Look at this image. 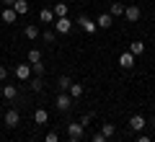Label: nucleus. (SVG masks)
<instances>
[{
  "mask_svg": "<svg viewBox=\"0 0 155 142\" xmlns=\"http://www.w3.org/2000/svg\"><path fill=\"white\" fill-rule=\"evenodd\" d=\"M5 75H8V70H5V67H3V65H0V83L5 80Z\"/></svg>",
  "mask_w": 155,
  "mask_h": 142,
  "instance_id": "c756f323",
  "label": "nucleus"
},
{
  "mask_svg": "<svg viewBox=\"0 0 155 142\" xmlns=\"http://www.w3.org/2000/svg\"><path fill=\"white\" fill-rule=\"evenodd\" d=\"M3 98H5V101H16L18 98V88L16 85H5V88H3Z\"/></svg>",
  "mask_w": 155,
  "mask_h": 142,
  "instance_id": "ddd939ff",
  "label": "nucleus"
},
{
  "mask_svg": "<svg viewBox=\"0 0 155 142\" xmlns=\"http://www.w3.org/2000/svg\"><path fill=\"white\" fill-rule=\"evenodd\" d=\"M54 28H57V34H70L72 31V21L70 18H54Z\"/></svg>",
  "mask_w": 155,
  "mask_h": 142,
  "instance_id": "39448f33",
  "label": "nucleus"
},
{
  "mask_svg": "<svg viewBox=\"0 0 155 142\" xmlns=\"http://www.w3.org/2000/svg\"><path fill=\"white\" fill-rule=\"evenodd\" d=\"M83 91H85V88H83V83H72V85L67 88V93H70L72 98H80V96H83Z\"/></svg>",
  "mask_w": 155,
  "mask_h": 142,
  "instance_id": "2eb2a0df",
  "label": "nucleus"
},
{
  "mask_svg": "<svg viewBox=\"0 0 155 142\" xmlns=\"http://www.w3.org/2000/svg\"><path fill=\"white\" fill-rule=\"evenodd\" d=\"M3 121H5V127L16 129V127L21 124V114H18L16 109H8V111H5V116H3Z\"/></svg>",
  "mask_w": 155,
  "mask_h": 142,
  "instance_id": "f257e3e1",
  "label": "nucleus"
},
{
  "mask_svg": "<svg viewBox=\"0 0 155 142\" xmlns=\"http://www.w3.org/2000/svg\"><path fill=\"white\" fill-rule=\"evenodd\" d=\"M137 142H153V140H150L147 134H140V137H137Z\"/></svg>",
  "mask_w": 155,
  "mask_h": 142,
  "instance_id": "7c9ffc66",
  "label": "nucleus"
},
{
  "mask_svg": "<svg viewBox=\"0 0 155 142\" xmlns=\"http://www.w3.org/2000/svg\"><path fill=\"white\" fill-rule=\"evenodd\" d=\"M111 23H114V16H111V13H101V16L96 18V26L98 28H111Z\"/></svg>",
  "mask_w": 155,
  "mask_h": 142,
  "instance_id": "6e6552de",
  "label": "nucleus"
},
{
  "mask_svg": "<svg viewBox=\"0 0 155 142\" xmlns=\"http://www.w3.org/2000/svg\"><path fill=\"white\" fill-rule=\"evenodd\" d=\"M0 8H3V0H0Z\"/></svg>",
  "mask_w": 155,
  "mask_h": 142,
  "instance_id": "72a5a7b5",
  "label": "nucleus"
},
{
  "mask_svg": "<svg viewBox=\"0 0 155 142\" xmlns=\"http://www.w3.org/2000/svg\"><path fill=\"white\" fill-rule=\"evenodd\" d=\"M67 142H80V140H78V137H70V140H67Z\"/></svg>",
  "mask_w": 155,
  "mask_h": 142,
  "instance_id": "473e14b6",
  "label": "nucleus"
},
{
  "mask_svg": "<svg viewBox=\"0 0 155 142\" xmlns=\"http://www.w3.org/2000/svg\"><path fill=\"white\" fill-rule=\"evenodd\" d=\"M67 134L70 137H83V124H78V121H72V124H67Z\"/></svg>",
  "mask_w": 155,
  "mask_h": 142,
  "instance_id": "f8f14e48",
  "label": "nucleus"
},
{
  "mask_svg": "<svg viewBox=\"0 0 155 142\" xmlns=\"http://www.w3.org/2000/svg\"><path fill=\"white\" fill-rule=\"evenodd\" d=\"M23 36L34 41V39H39V36H41V31H39V26H36V23H28V26L23 28Z\"/></svg>",
  "mask_w": 155,
  "mask_h": 142,
  "instance_id": "9d476101",
  "label": "nucleus"
},
{
  "mask_svg": "<svg viewBox=\"0 0 155 142\" xmlns=\"http://www.w3.org/2000/svg\"><path fill=\"white\" fill-rule=\"evenodd\" d=\"M41 36H44V41H49V44H54V41H57V34H54V31H44Z\"/></svg>",
  "mask_w": 155,
  "mask_h": 142,
  "instance_id": "a878e982",
  "label": "nucleus"
},
{
  "mask_svg": "<svg viewBox=\"0 0 155 142\" xmlns=\"http://www.w3.org/2000/svg\"><path fill=\"white\" fill-rule=\"evenodd\" d=\"M3 5H5V8H13V5H16V0H3Z\"/></svg>",
  "mask_w": 155,
  "mask_h": 142,
  "instance_id": "2f4dec72",
  "label": "nucleus"
},
{
  "mask_svg": "<svg viewBox=\"0 0 155 142\" xmlns=\"http://www.w3.org/2000/svg\"><path fill=\"white\" fill-rule=\"evenodd\" d=\"M132 65H134V54H132V52H122V54H119V67L129 70Z\"/></svg>",
  "mask_w": 155,
  "mask_h": 142,
  "instance_id": "0eeeda50",
  "label": "nucleus"
},
{
  "mask_svg": "<svg viewBox=\"0 0 155 142\" xmlns=\"http://www.w3.org/2000/svg\"><path fill=\"white\" fill-rule=\"evenodd\" d=\"M70 85H72V80H70L67 75H60V78H57V88H60V91H67Z\"/></svg>",
  "mask_w": 155,
  "mask_h": 142,
  "instance_id": "4be33fe9",
  "label": "nucleus"
},
{
  "mask_svg": "<svg viewBox=\"0 0 155 142\" xmlns=\"http://www.w3.org/2000/svg\"><path fill=\"white\" fill-rule=\"evenodd\" d=\"M28 88H31L34 93H41V88H44V80H41V78H31V83H28Z\"/></svg>",
  "mask_w": 155,
  "mask_h": 142,
  "instance_id": "6ab92c4d",
  "label": "nucleus"
},
{
  "mask_svg": "<svg viewBox=\"0 0 155 142\" xmlns=\"http://www.w3.org/2000/svg\"><path fill=\"white\" fill-rule=\"evenodd\" d=\"M153 124H155V116H153Z\"/></svg>",
  "mask_w": 155,
  "mask_h": 142,
  "instance_id": "f704fd0d",
  "label": "nucleus"
},
{
  "mask_svg": "<svg viewBox=\"0 0 155 142\" xmlns=\"http://www.w3.org/2000/svg\"><path fill=\"white\" fill-rule=\"evenodd\" d=\"M31 70H34V75H44V62H36V65H31Z\"/></svg>",
  "mask_w": 155,
  "mask_h": 142,
  "instance_id": "393cba45",
  "label": "nucleus"
},
{
  "mask_svg": "<svg viewBox=\"0 0 155 142\" xmlns=\"http://www.w3.org/2000/svg\"><path fill=\"white\" fill-rule=\"evenodd\" d=\"M52 11H54V18H65L67 16V5H65V3H57Z\"/></svg>",
  "mask_w": 155,
  "mask_h": 142,
  "instance_id": "5701e85b",
  "label": "nucleus"
},
{
  "mask_svg": "<svg viewBox=\"0 0 155 142\" xmlns=\"http://www.w3.org/2000/svg\"><path fill=\"white\" fill-rule=\"evenodd\" d=\"M101 134H104V137H114L116 134V127L111 124V121H106V124H101Z\"/></svg>",
  "mask_w": 155,
  "mask_h": 142,
  "instance_id": "412c9836",
  "label": "nucleus"
},
{
  "mask_svg": "<svg viewBox=\"0 0 155 142\" xmlns=\"http://www.w3.org/2000/svg\"><path fill=\"white\" fill-rule=\"evenodd\" d=\"M91 119H93V114H85V116H83V119H80V124H83V127H85V124H88V121H91Z\"/></svg>",
  "mask_w": 155,
  "mask_h": 142,
  "instance_id": "c85d7f7f",
  "label": "nucleus"
},
{
  "mask_svg": "<svg viewBox=\"0 0 155 142\" xmlns=\"http://www.w3.org/2000/svg\"><path fill=\"white\" fill-rule=\"evenodd\" d=\"M124 18L127 21H140V5H127L124 8Z\"/></svg>",
  "mask_w": 155,
  "mask_h": 142,
  "instance_id": "9b49d317",
  "label": "nucleus"
},
{
  "mask_svg": "<svg viewBox=\"0 0 155 142\" xmlns=\"http://www.w3.org/2000/svg\"><path fill=\"white\" fill-rule=\"evenodd\" d=\"M44 142H60V134H57V132H47Z\"/></svg>",
  "mask_w": 155,
  "mask_h": 142,
  "instance_id": "bb28decb",
  "label": "nucleus"
},
{
  "mask_svg": "<svg viewBox=\"0 0 155 142\" xmlns=\"http://www.w3.org/2000/svg\"><path fill=\"white\" fill-rule=\"evenodd\" d=\"M70 106H72V96L67 91H62V93H57V109L60 111H70Z\"/></svg>",
  "mask_w": 155,
  "mask_h": 142,
  "instance_id": "7ed1b4c3",
  "label": "nucleus"
},
{
  "mask_svg": "<svg viewBox=\"0 0 155 142\" xmlns=\"http://www.w3.org/2000/svg\"><path fill=\"white\" fill-rule=\"evenodd\" d=\"M78 23H80V28H83L85 34H96V31H98V26H96V21H91L88 16H80V18H78Z\"/></svg>",
  "mask_w": 155,
  "mask_h": 142,
  "instance_id": "423d86ee",
  "label": "nucleus"
},
{
  "mask_svg": "<svg viewBox=\"0 0 155 142\" xmlns=\"http://www.w3.org/2000/svg\"><path fill=\"white\" fill-rule=\"evenodd\" d=\"M13 72H16V80H28V78H31V65H28V62H21V65H16V70H13Z\"/></svg>",
  "mask_w": 155,
  "mask_h": 142,
  "instance_id": "f03ea898",
  "label": "nucleus"
},
{
  "mask_svg": "<svg viewBox=\"0 0 155 142\" xmlns=\"http://www.w3.org/2000/svg\"><path fill=\"white\" fill-rule=\"evenodd\" d=\"M129 52H132L134 57H140L145 52V41H132V44H129Z\"/></svg>",
  "mask_w": 155,
  "mask_h": 142,
  "instance_id": "aec40b11",
  "label": "nucleus"
},
{
  "mask_svg": "<svg viewBox=\"0 0 155 142\" xmlns=\"http://www.w3.org/2000/svg\"><path fill=\"white\" fill-rule=\"evenodd\" d=\"M36 62H41V52L39 49H28V65H36Z\"/></svg>",
  "mask_w": 155,
  "mask_h": 142,
  "instance_id": "b1692460",
  "label": "nucleus"
},
{
  "mask_svg": "<svg viewBox=\"0 0 155 142\" xmlns=\"http://www.w3.org/2000/svg\"><path fill=\"white\" fill-rule=\"evenodd\" d=\"M91 142H109V137H104V134L98 132V134H93V137H91Z\"/></svg>",
  "mask_w": 155,
  "mask_h": 142,
  "instance_id": "cd10ccee",
  "label": "nucleus"
},
{
  "mask_svg": "<svg viewBox=\"0 0 155 142\" xmlns=\"http://www.w3.org/2000/svg\"><path fill=\"white\" fill-rule=\"evenodd\" d=\"M39 21L41 23H54V11L52 8H44V11L39 13Z\"/></svg>",
  "mask_w": 155,
  "mask_h": 142,
  "instance_id": "4468645a",
  "label": "nucleus"
},
{
  "mask_svg": "<svg viewBox=\"0 0 155 142\" xmlns=\"http://www.w3.org/2000/svg\"><path fill=\"white\" fill-rule=\"evenodd\" d=\"M16 16L18 13L13 8H3V23H16Z\"/></svg>",
  "mask_w": 155,
  "mask_h": 142,
  "instance_id": "f3484780",
  "label": "nucleus"
},
{
  "mask_svg": "<svg viewBox=\"0 0 155 142\" xmlns=\"http://www.w3.org/2000/svg\"><path fill=\"white\" fill-rule=\"evenodd\" d=\"M124 8H127V5H122V3L116 0V3H111L109 13H111V16H114V18H119V16H124Z\"/></svg>",
  "mask_w": 155,
  "mask_h": 142,
  "instance_id": "dca6fc26",
  "label": "nucleus"
},
{
  "mask_svg": "<svg viewBox=\"0 0 155 142\" xmlns=\"http://www.w3.org/2000/svg\"><path fill=\"white\" fill-rule=\"evenodd\" d=\"M47 121H49V114H47V109H36V111H34V124H36V127L47 124Z\"/></svg>",
  "mask_w": 155,
  "mask_h": 142,
  "instance_id": "1a4fd4ad",
  "label": "nucleus"
},
{
  "mask_svg": "<svg viewBox=\"0 0 155 142\" xmlns=\"http://www.w3.org/2000/svg\"><path fill=\"white\" fill-rule=\"evenodd\" d=\"M13 11H16L18 16H26V13H28V3H26V0H16V5H13Z\"/></svg>",
  "mask_w": 155,
  "mask_h": 142,
  "instance_id": "a211bd4d",
  "label": "nucleus"
},
{
  "mask_svg": "<svg viewBox=\"0 0 155 142\" xmlns=\"http://www.w3.org/2000/svg\"><path fill=\"white\" fill-rule=\"evenodd\" d=\"M145 127H147V119H145L142 114H134V116H129V129H132V132H142Z\"/></svg>",
  "mask_w": 155,
  "mask_h": 142,
  "instance_id": "20e7f679",
  "label": "nucleus"
}]
</instances>
